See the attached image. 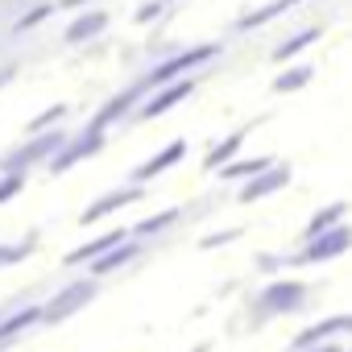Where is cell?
<instances>
[{"mask_svg":"<svg viewBox=\"0 0 352 352\" xmlns=\"http://www.w3.org/2000/svg\"><path fill=\"white\" fill-rule=\"evenodd\" d=\"M87 298H91V286H75V290H67V294L46 311V319H63L67 311H75V307H79V302H87Z\"/></svg>","mask_w":352,"mask_h":352,"instance_id":"cell-1","label":"cell"},{"mask_svg":"<svg viewBox=\"0 0 352 352\" xmlns=\"http://www.w3.org/2000/svg\"><path fill=\"white\" fill-rule=\"evenodd\" d=\"M331 331H348V319L340 315V319H327V323H319V327H307V331L298 336V348H307V344H319V340H327Z\"/></svg>","mask_w":352,"mask_h":352,"instance_id":"cell-2","label":"cell"},{"mask_svg":"<svg viewBox=\"0 0 352 352\" xmlns=\"http://www.w3.org/2000/svg\"><path fill=\"white\" fill-rule=\"evenodd\" d=\"M298 298H302V286H278V290L265 294V302H270L274 311H282V307H298Z\"/></svg>","mask_w":352,"mask_h":352,"instance_id":"cell-3","label":"cell"},{"mask_svg":"<svg viewBox=\"0 0 352 352\" xmlns=\"http://www.w3.org/2000/svg\"><path fill=\"white\" fill-rule=\"evenodd\" d=\"M38 319V311H25V315H13L9 323H0V340H5V336H13V331H21L25 323H34Z\"/></svg>","mask_w":352,"mask_h":352,"instance_id":"cell-4","label":"cell"},{"mask_svg":"<svg viewBox=\"0 0 352 352\" xmlns=\"http://www.w3.org/2000/svg\"><path fill=\"white\" fill-rule=\"evenodd\" d=\"M323 352H340V348H323Z\"/></svg>","mask_w":352,"mask_h":352,"instance_id":"cell-5","label":"cell"}]
</instances>
